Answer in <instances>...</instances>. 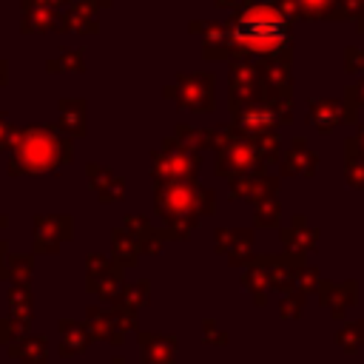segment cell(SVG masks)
<instances>
[{
    "label": "cell",
    "mask_w": 364,
    "mask_h": 364,
    "mask_svg": "<svg viewBox=\"0 0 364 364\" xmlns=\"http://www.w3.org/2000/svg\"><path fill=\"white\" fill-rule=\"evenodd\" d=\"M236 37L253 51H273L284 40V23L276 14H267L264 9H259L239 20Z\"/></svg>",
    "instance_id": "cell-1"
},
{
    "label": "cell",
    "mask_w": 364,
    "mask_h": 364,
    "mask_svg": "<svg viewBox=\"0 0 364 364\" xmlns=\"http://www.w3.org/2000/svg\"><path fill=\"white\" fill-rule=\"evenodd\" d=\"M196 168H199L196 151L176 148L173 142L162 154H156V176L162 182H193Z\"/></svg>",
    "instance_id": "cell-2"
},
{
    "label": "cell",
    "mask_w": 364,
    "mask_h": 364,
    "mask_svg": "<svg viewBox=\"0 0 364 364\" xmlns=\"http://www.w3.org/2000/svg\"><path fill=\"white\" fill-rule=\"evenodd\" d=\"M262 156H259V148L256 142H242V139H233L228 148L219 151V162H216V173L219 176H239V173H247V171H262Z\"/></svg>",
    "instance_id": "cell-3"
},
{
    "label": "cell",
    "mask_w": 364,
    "mask_h": 364,
    "mask_svg": "<svg viewBox=\"0 0 364 364\" xmlns=\"http://www.w3.org/2000/svg\"><path fill=\"white\" fill-rule=\"evenodd\" d=\"M279 188V179L276 176H267L262 171H247V173H239L233 176L230 182V196L233 199H250V202H262V199H270Z\"/></svg>",
    "instance_id": "cell-4"
},
{
    "label": "cell",
    "mask_w": 364,
    "mask_h": 364,
    "mask_svg": "<svg viewBox=\"0 0 364 364\" xmlns=\"http://www.w3.org/2000/svg\"><path fill=\"white\" fill-rule=\"evenodd\" d=\"M216 250L225 253L230 264H247L253 259V236L250 230H219Z\"/></svg>",
    "instance_id": "cell-5"
},
{
    "label": "cell",
    "mask_w": 364,
    "mask_h": 364,
    "mask_svg": "<svg viewBox=\"0 0 364 364\" xmlns=\"http://www.w3.org/2000/svg\"><path fill=\"white\" fill-rule=\"evenodd\" d=\"M267 267H270V287L287 293V290H296V276H299V270L304 264H301V256L284 250L279 256H270Z\"/></svg>",
    "instance_id": "cell-6"
},
{
    "label": "cell",
    "mask_w": 364,
    "mask_h": 364,
    "mask_svg": "<svg viewBox=\"0 0 364 364\" xmlns=\"http://www.w3.org/2000/svg\"><path fill=\"white\" fill-rule=\"evenodd\" d=\"M316 239H318V230L307 222V216H293L290 225L282 230V242L287 253H296V256H304L307 250H313Z\"/></svg>",
    "instance_id": "cell-7"
},
{
    "label": "cell",
    "mask_w": 364,
    "mask_h": 364,
    "mask_svg": "<svg viewBox=\"0 0 364 364\" xmlns=\"http://www.w3.org/2000/svg\"><path fill=\"white\" fill-rule=\"evenodd\" d=\"M355 282H341V284H333V282H324V287L318 290V301L336 316L341 318L347 313V307H353L358 299H355Z\"/></svg>",
    "instance_id": "cell-8"
},
{
    "label": "cell",
    "mask_w": 364,
    "mask_h": 364,
    "mask_svg": "<svg viewBox=\"0 0 364 364\" xmlns=\"http://www.w3.org/2000/svg\"><path fill=\"white\" fill-rule=\"evenodd\" d=\"M267 259L270 256H253L245 264V273H242V284H245V290H250V296L256 299L259 307L264 304V293L270 290V267H267Z\"/></svg>",
    "instance_id": "cell-9"
},
{
    "label": "cell",
    "mask_w": 364,
    "mask_h": 364,
    "mask_svg": "<svg viewBox=\"0 0 364 364\" xmlns=\"http://www.w3.org/2000/svg\"><path fill=\"white\" fill-rule=\"evenodd\" d=\"M316 162L318 159L307 148V142L304 139H296L293 148H290V154L282 159V168H284L287 176H313L316 173Z\"/></svg>",
    "instance_id": "cell-10"
},
{
    "label": "cell",
    "mask_w": 364,
    "mask_h": 364,
    "mask_svg": "<svg viewBox=\"0 0 364 364\" xmlns=\"http://www.w3.org/2000/svg\"><path fill=\"white\" fill-rule=\"evenodd\" d=\"M142 353H145V358L173 361V353H176V338H173V336H156V333H142Z\"/></svg>",
    "instance_id": "cell-11"
},
{
    "label": "cell",
    "mask_w": 364,
    "mask_h": 364,
    "mask_svg": "<svg viewBox=\"0 0 364 364\" xmlns=\"http://www.w3.org/2000/svg\"><path fill=\"white\" fill-rule=\"evenodd\" d=\"M279 213H282V208H279L276 196L253 202V222H256V228H276L279 225Z\"/></svg>",
    "instance_id": "cell-12"
},
{
    "label": "cell",
    "mask_w": 364,
    "mask_h": 364,
    "mask_svg": "<svg viewBox=\"0 0 364 364\" xmlns=\"http://www.w3.org/2000/svg\"><path fill=\"white\" fill-rule=\"evenodd\" d=\"M336 341H338V347H344L347 353H358V350L364 347V321H355V324L341 327L338 336H336Z\"/></svg>",
    "instance_id": "cell-13"
},
{
    "label": "cell",
    "mask_w": 364,
    "mask_h": 364,
    "mask_svg": "<svg viewBox=\"0 0 364 364\" xmlns=\"http://www.w3.org/2000/svg\"><path fill=\"white\" fill-rule=\"evenodd\" d=\"M338 108L336 105H330V102H313V108H310V122L316 125V128H321V131H327V128H333L336 122H338V114H336Z\"/></svg>",
    "instance_id": "cell-14"
},
{
    "label": "cell",
    "mask_w": 364,
    "mask_h": 364,
    "mask_svg": "<svg viewBox=\"0 0 364 364\" xmlns=\"http://www.w3.org/2000/svg\"><path fill=\"white\" fill-rule=\"evenodd\" d=\"M321 287H324V279L318 276L316 267H301V270H299V276H296V290H301V293L307 296V293H318Z\"/></svg>",
    "instance_id": "cell-15"
},
{
    "label": "cell",
    "mask_w": 364,
    "mask_h": 364,
    "mask_svg": "<svg viewBox=\"0 0 364 364\" xmlns=\"http://www.w3.org/2000/svg\"><path fill=\"white\" fill-rule=\"evenodd\" d=\"M301 307H304V293L301 290H287L279 301V316L282 318H296L301 313Z\"/></svg>",
    "instance_id": "cell-16"
},
{
    "label": "cell",
    "mask_w": 364,
    "mask_h": 364,
    "mask_svg": "<svg viewBox=\"0 0 364 364\" xmlns=\"http://www.w3.org/2000/svg\"><path fill=\"white\" fill-rule=\"evenodd\" d=\"M131 307H139V304H145L148 301V282H139V284H134V287H128V299H125Z\"/></svg>",
    "instance_id": "cell-17"
},
{
    "label": "cell",
    "mask_w": 364,
    "mask_h": 364,
    "mask_svg": "<svg viewBox=\"0 0 364 364\" xmlns=\"http://www.w3.org/2000/svg\"><path fill=\"white\" fill-rule=\"evenodd\" d=\"M196 208H199V213H213L216 208H213V191L208 188V191H196Z\"/></svg>",
    "instance_id": "cell-18"
},
{
    "label": "cell",
    "mask_w": 364,
    "mask_h": 364,
    "mask_svg": "<svg viewBox=\"0 0 364 364\" xmlns=\"http://www.w3.org/2000/svg\"><path fill=\"white\" fill-rule=\"evenodd\" d=\"M202 333H205V341H210V344H225V341H228V333L216 330V324H213V321H205Z\"/></svg>",
    "instance_id": "cell-19"
},
{
    "label": "cell",
    "mask_w": 364,
    "mask_h": 364,
    "mask_svg": "<svg viewBox=\"0 0 364 364\" xmlns=\"http://www.w3.org/2000/svg\"><path fill=\"white\" fill-rule=\"evenodd\" d=\"M145 364H173V361H159V358H145Z\"/></svg>",
    "instance_id": "cell-20"
}]
</instances>
